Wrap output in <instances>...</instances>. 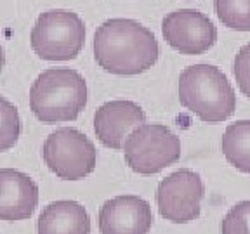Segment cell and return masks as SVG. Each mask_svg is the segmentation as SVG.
Masks as SVG:
<instances>
[{
    "instance_id": "cell-10",
    "label": "cell",
    "mask_w": 250,
    "mask_h": 234,
    "mask_svg": "<svg viewBox=\"0 0 250 234\" xmlns=\"http://www.w3.org/2000/svg\"><path fill=\"white\" fill-rule=\"evenodd\" d=\"M153 226V212L145 198L120 195L103 203L98 215L101 234H148Z\"/></svg>"
},
{
    "instance_id": "cell-7",
    "label": "cell",
    "mask_w": 250,
    "mask_h": 234,
    "mask_svg": "<svg viewBox=\"0 0 250 234\" xmlns=\"http://www.w3.org/2000/svg\"><path fill=\"white\" fill-rule=\"evenodd\" d=\"M205 186L195 170L181 168L162 179L156 187V207L172 224H189L202 214Z\"/></svg>"
},
{
    "instance_id": "cell-6",
    "label": "cell",
    "mask_w": 250,
    "mask_h": 234,
    "mask_svg": "<svg viewBox=\"0 0 250 234\" xmlns=\"http://www.w3.org/2000/svg\"><path fill=\"white\" fill-rule=\"evenodd\" d=\"M42 158L58 179L80 180L98 165V149L83 132L61 127L49 134L42 146Z\"/></svg>"
},
{
    "instance_id": "cell-9",
    "label": "cell",
    "mask_w": 250,
    "mask_h": 234,
    "mask_svg": "<svg viewBox=\"0 0 250 234\" xmlns=\"http://www.w3.org/2000/svg\"><path fill=\"white\" fill-rule=\"evenodd\" d=\"M146 123V113L137 102L115 99L101 104L94 115V132L106 148L120 151L132 130Z\"/></svg>"
},
{
    "instance_id": "cell-18",
    "label": "cell",
    "mask_w": 250,
    "mask_h": 234,
    "mask_svg": "<svg viewBox=\"0 0 250 234\" xmlns=\"http://www.w3.org/2000/svg\"><path fill=\"white\" fill-rule=\"evenodd\" d=\"M4 64H5V54H4L2 45H0V73H2V70H4Z\"/></svg>"
},
{
    "instance_id": "cell-14",
    "label": "cell",
    "mask_w": 250,
    "mask_h": 234,
    "mask_svg": "<svg viewBox=\"0 0 250 234\" xmlns=\"http://www.w3.org/2000/svg\"><path fill=\"white\" fill-rule=\"evenodd\" d=\"M214 7L226 28L250 31V0H214Z\"/></svg>"
},
{
    "instance_id": "cell-11",
    "label": "cell",
    "mask_w": 250,
    "mask_h": 234,
    "mask_svg": "<svg viewBox=\"0 0 250 234\" xmlns=\"http://www.w3.org/2000/svg\"><path fill=\"white\" fill-rule=\"evenodd\" d=\"M39 207V186L28 174L0 168V220H26Z\"/></svg>"
},
{
    "instance_id": "cell-2",
    "label": "cell",
    "mask_w": 250,
    "mask_h": 234,
    "mask_svg": "<svg viewBox=\"0 0 250 234\" xmlns=\"http://www.w3.org/2000/svg\"><path fill=\"white\" fill-rule=\"evenodd\" d=\"M87 82L77 70L49 68L30 87V109L42 123H66L80 117L87 106Z\"/></svg>"
},
{
    "instance_id": "cell-8",
    "label": "cell",
    "mask_w": 250,
    "mask_h": 234,
    "mask_svg": "<svg viewBox=\"0 0 250 234\" xmlns=\"http://www.w3.org/2000/svg\"><path fill=\"white\" fill-rule=\"evenodd\" d=\"M165 42L184 56L210 51L217 42V28L207 14L196 9H177L162 20Z\"/></svg>"
},
{
    "instance_id": "cell-3",
    "label": "cell",
    "mask_w": 250,
    "mask_h": 234,
    "mask_svg": "<svg viewBox=\"0 0 250 234\" xmlns=\"http://www.w3.org/2000/svg\"><path fill=\"white\" fill-rule=\"evenodd\" d=\"M179 102L205 123H223L236 109L233 85L214 64H193L179 75Z\"/></svg>"
},
{
    "instance_id": "cell-17",
    "label": "cell",
    "mask_w": 250,
    "mask_h": 234,
    "mask_svg": "<svg viewBox=\"0 0 250 234\" xmlns=\"http://www.w3.org/2000/svg\"><path fill=\"white\" fill-rule=\"evenodd\" d=\"M233 75L240 92L250 99V42L245 43L234 56Z\"/></svg>"
},
{
    "instance_id": "cell-4",
    "label": "cell",
    "mask_w": 250,
    "mask_h": 234,
    "mask_svg": "<svg viewBox=\"0 0 250 234\" xmlns=\"http://www.w3.org/2000/svg\"><path fill=\"white\" fill-rule=\"evenodd\" d=\"M31 49L45 61H71L85 43L82 18L68 9H49L37 18L30 33Z\"/></svg>"
},
{
    "instance_id": "cell-5",
    "label": "cell",
    "mask_w": 250,
    "mask_h": 234,
    "mask_svg": "<svg viewBox=\"0 0 250 234\" xmlns=\"http://www.w3.org/2000/svg\"><path fill=\"white\" fill-rule=\"evenodd\" d=\"M124 158L139 176H155L181 160V139L164 123H145L130 132Z\"/></svg>"
},
{
    "instance_id": "cell-12",
    "label": "cell",
    "mask_w": 250,
    "mask_h": 234,
    "mask_svg": "<svg viewBox=\"0 0 250 234\" xmlns=\"http://www.w3.org/2000/svg\"><path fill=\"white\" fill-rule=\"evenodd\" d=\"M39 234H90V217L82 203L58 199L49 203L37 220Z\"/></svg>"
},
{
    "instance_id": "cell-1",
    "label": "cell",
    "mask_w": 250,
    "mask_h": 234,
    "mask_svg": "<svg viewBox=\"0 0 250 234\" xmlns=\"http://www.w3.org/2000/svg\"><path fill=\"white\" fill-rule=\"evenodd\" d=\"M160 56L155 33L129 18H111L94 35V59L104 71L134 77L153 68Z\"/></svg>"
},
{
    "instance_id": "cell-15",
    "label": "cell",
    "mask_w": 250,
    "mask_h": 234,
    "mask_svg": "<svg viewBox=\"0 0 250 234\" xmlns=\"http://www.w3.org/2000/svg\"><path fill=\"white\" fill-rule=\"evenodd\" d=\"M21 136L20 111L9 99L0 96V153L18 144Z\"/></svg>"
},
{
    "instance_id": "cell-16",
    "label": "cell",
    "mask_w": 250,
    "mask_h": 234,
    "mask_svg": "<svg viewBox=\"0 0 250 234\" xmlns=\"http://www.w3.org/2000/svg\"><path fill=\"white\" fill-rule=\"evenodd\" d=\"M221 234H250V199L229 208L221 222Z\"/></svg>"
},
{
    "instance_id": "cell-13",
    "label": "cell",
    "mask_w": 250,
    "mask_h": 234,
    "mask_svg": "<svg viewBox=\"0 0 250 234\" xmlns=\"http://www.w3.org/2000/svg\"><path fill=\"white\" fill-rule=\"evenodd\" d=\"M221 151L231 167L250 174V120L228 125L221 139Z\"/></svg>"
}]
</instances>
